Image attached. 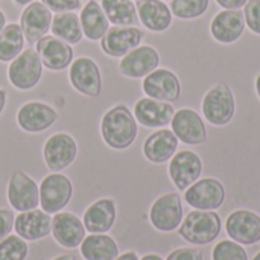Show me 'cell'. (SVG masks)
I'll return each mask as SVG.
<instances>
[{
  "label": "cell",
  "mask_w": 260,
  "mask_h": 260,
  "mask_svg": "<svg viewBox=\"0 0 260 260\" xmlns=\"http://www.w3.org/2000/svg\"><path fill=\"white\" fill-rule=\"evenodd\" d=\"M137 133V120L126 105H114L102 116L101 134L105 145L111 149H128L134 143Z\"/></svg>",
  "instance_id": "1"
},
{
  "label": "cell",
  "mask_w": 260,
  "mask_h": 260,
  "mask_svg": "<svg viewBox=\"0 0 260 260\" xmlns=\"http://www.w3.org/2000/svg\"><path fill=\"white\" fill-rule=\"evenodd\" d=\"M222 222L215 210H193L178 227V235L193 245L212 244L221 233Z\"/></svg>",
  "instance_id": "2"
},
{
  "label": "cell",
  "mask_w": 260,
  "mask_h": 260,
  "mask_svg": "<svg viewBox=\"0 0 260 260\" xmlns=\"http://www.w3.org/2000/svg\"><path fill=\"white\" fill-rule=\"evenodd\" d=\"M236 113V101L232 88L219 82L212 87L203 99V114L206 120L215 126L229 125Z\"/></svg>",
  "instance_id": "3"
},
{
  "label": "cell",
  "mask_w": 260,
  "mask_h": 260,
  "mask_svg": "<svg viewBox=\"0 0 260 260\" xmlns=\"http://www.w3.org/2000/svg\"><path fill=\"white\" fill-rule=\"evenodd\" d=\"M43 76V62L35 49H23L8 67V79L17 90L26 91L37 87Z\"/></svg>",
  "instance_id": "4"
},
{
  "label": "cell",
  "mask_w": 260,
  "mask_h": 260,
  "mask_svg": "<svg viewBox=\"0 0 260 260\" xmlns=\"http://www.w3.org/2000/svg\"><path fill=\"white\" fill-rule=\"evenodd\" d=\"M40 207L49 215L61 212L73 197V184L62 174H49L40 183Z\"/></svg>",
  "instance_id": "5"
},
{
  "label": "cell",
  "mask_w": 260,
  "mask_h": 260,
  "mask_svg": "<svg viewBox=\"0 0 260 260\" xmlns=\"http://www.w3.org/2000/svg\"><path fill=\"white\" fill-rule=\"evenodd\" d=\"M72 87L88 98H98L102 93V75L98 62L90 56H79L72 61L69 69Z\"/></svg>",
  "instance_id": "6"
},
{
  "label": "cell",
  "mask_w": 260,
  "mask_h": 260,
  "mask_svg": "<svg viewBox=\"0 0 260 260\" xmlns=\"http://www.w3.org/2000/svg\"><path fill=\"white\" fill-rule=\"evenodd\" d=\"M149 221L152 227L161 233L175 232L183 222V204L180 195L171 192L157 198L151 206Z\"/></svg>",
  "instance_id": "7"
},
{
  "label": "cell",
  "mask_w": 260,
  "mask_h": 260,
  "mask_svg": "<svg viewBox=\"0 0 260 260\" xmlns=\"http://www.w3.org/2000/svg\"><path fill=\"white\" fill-rule=\"evenodd\" d=\"M184 192L186 203L197 210H216L225 201V187L216 178H201Z\"/></svg>",
  "instance_id": "8"
},
{
  "label": "cell",
  "mask_w": 260,
  "mask_h": 260,
  "mask_svg": "<svg viewBox=\"0 0 260 260\" xmlns=\"http://www.w3.org/2000/svg\"><path fill=\"white\" fill-rule=\"evenodd\" d=\"M76 140L67 133H56L50 136L43 146L44 163L52 172H61L69 168L76 160Z\"/></svg>",
  "instance_id": "9"
},
{
  "label": "cell",
  "mask_w": 260,
  "mask_h": 260,
  "mask_svg": "<svg viewBox=\"0 0 260 260\" xmlns=\"http://www.w3.org/2000/svg\"><path fill=\"white\" fill-rule=\"evenodd\" d=\"M8 203L17 212L34 210L40 206V187L23 171H15L8 181Z\"/></svg>",
  "instance_id": "10"
},
{
  "label": "cell",
  "mask_w": 260,
  "mask_h": 260,
  "mask_svg": "<svg viewBox=\"0 0 260 260\" xmlns=\"http://www.w3.org/2000/svg\"><path fill=\"white\" fill-rule=\"evenodd\" d=\"M53 12L41 2H32L24 6L20 14V27L24 40L29 44H35L40 38L47 35L52 26Z\"/></svg>",
  "instance_id": "11"
},
{
  "label": "cell",
  "mask_w": 260,
  "mask_h": 260,
  "mask_svg": "<svg viewBox=\"0 0 260 260\" xmlns=\"http://www.w3.org/2000/svg\"><path fill=\"white\" fill-rule=\"evenodd\" d=\"M160 55L155 47L148 44H140L139 47L128 52L120 58L119 72L131 79H140L148 76L151 72L158 69Z\"/></svg>",
  "instance_id": "12"
},
{
  "label": "cell",
  "mask_w": 260,
  "mask_h": 260,
  "mask_svg": "<svg viewBox=\"0 0 260 260\" xmlns=\"http://www.w3.org/2000/svg\"><path fill=\"white\" fill-rule=\"evenodd\" d=\"M142 40L143 32L136 26H113L101 38V49L111 58H122L139 47Z\"/></svg>",
  "instance_id": "13"
},
{
  "label": "cell",
  "mask_w": 260,
  "mask_h": 260,
  "mask_svg": "<svg viewBox=\"0 0 260 260\" xmlns=\"http://www.w3.org/2000/svg\"><path fill=\"white\" fill-rule=\"evenodd\" d=\"M142 87L148 98L163 102H175L181 94V82L169 69H155L143 78Z\"/></svg>",
  "instance_id": "14"
},
{
  "label": "cell",
  "mask_w": 260,
  "mask_h": 260,
  "mask_svg": "<svg viewBox=\"0 0 260 260\" xmlns=\"http://www.w3.org/2000/svg\"><path fill=\"white\" fill-rule=\"evenodd\" d=\"M203 174V160L193 151H180L171 158L169 177L178 190H186Z\"/></svg>",
  "instance_id": "15"
},
{
  "label": "cell",
  "mask_w": 260,
  "mask_h": 260,
  "mask_svg": "<svg viewBox=\"0 0 260 260\" xmlns=\"http://www.w3.org/2000/svg\"><path fill=\"white\" fill-rule=\"evenodd\" d=\"M58 120V113L50 105L40 102V101H30L20 107L17 111V123L18 126L26 133H43L49 129L55 122Z\"/></svg>",
  "instance_id": "16"
},
{
  "label": "cell",
  "mask_w": 260,
  "mask_h": 260,
  "mask_svg": "<svg viewBox=\"0 0 260 260\" xmlns=\"http://www.w3.org/2000/svg\"><path fill=\"white\" fill-rule=\"evenodd\" d=\"M171 126L177 139L186 145H201L207 140V128L201 116L192 108L175 111Z\"/></svg>",
  "instance_id": "17"
},
{
  "label": "cell",
  "mask_w": 260,
  "mask_h": 260,
  "mask_svg": "<svg viewBox=\"0 0 260 260\" xmlns=\"http://www.w3.org/2000/svg\"><path fill=\"white\" fill-rule=\"evenodd\" d=\"M225 230L232 241L242 245H254L260 242V216L251 210H236L227 218Z\"/></svg>",
  "instance_id": "18"
},
{
  "label": "cell",
  "mask_w": 260,
  "mask_h": 260,
  "mask_svg": "<svg viewBox=\"0 0 260 260\" xmlns=\"http://www.w3.org/2000/svg\"><path fill=\"white\" fill-rule=\"evenodd\" d=\"M37 53L44 67L52 72H61L70 67L73 61L72 44L56 38L55 35H44L37 43Z\"/></svg>",
  "instance_id": "19"
},
{
  "label": "cell",
  "mask_w": 260,
  "mask_h": 260,
  "mask_svg": "<svg viewBox=\"0 0 260 260\" xmlns=\"http://www.w3.org/2000/svg\"><path fill=\"white\" fill-rule=\"evenodd\" d=\"M245 26L244 12L241 9H222L213 17L210 34L213 40L221 44H233L242 37Z\"/></svg>",
  "instance_id": "20"
},
{
  "label": "cell",
  "mask_w": 260,
  "mask_h": 260,
  "mask_svg": "<svg viewBox=\"0 0 260 260\" xmlns=\"http://www.w3.org/2000/svg\"><path fill=\"white\" fill-rule=\"evenodd\" d=\"M133 114L137 123L145 128H163L171 123L175 108L171 102H163L146 96L136 102Z\"/></svg>",
  "instance_id": "21"
},
{
  "label": "cell",
  "mask_w": 260,
  "mask_h": 260,
  "mask_svg": "<svg viewBox=\"0 0 260 260\" xmlns=\"http://www.w3.org/2000/svg\"><path fill=\"white\" fill-rule=\"evenodd\" d=\"M52 236L64 248H78L85 238L84 222L73 213L58 212L52 218Z\"/></svg>",
  "instance_id": "22"
},
{
  "label": "cell",
  "mask_w": 260,
  "mask_h": 260,
  "mask_svg": "<svg viewBox=\"0 0 260 260\" xmlns=\"http://www.w3.org/2000/svg\"><path fill=\"white\" fill-rule=\"evenodd\" d=\"M14 230L26 242L44 239L52 232V216L38 209L20 212L15 216Z\"/></svg>",
  "instance_id": "23"
},
{
  "label": "cell",
  "mask_w": 260,
  "mask_h": 260,
  "mask_svg": "<svg viewBox=\"0 0 260 260\" xmlns=\"http://www.w3.org/2000/svg\"><path fill=\"white\" fill-rule=\"evenodd\" d=\"M136 8L139 21L148 30L160 34L171 27L174 15L163 0H137Z\"/></svg>",
  "instance_id": "24"
},
{
  "label": "cell",
  "mask_w": 260,
  "mask_h": 260,
  "mask_svg": "<svg viewBox=\"0 0 260 260\" xmlns=\"http://www.w3.org/2000/svg\"><path fill=\"white\" fill-rule=\"evenodd\" d=\"M178 139L174 134L172 129H158L148 136V139L143 143V155L146 157L148 161L161 165L169 161L177 149H178Z\"/></svg>",
  "instance_id": "25"
},
{
  "label": "cell",
  "mask_w": 260,
  "mask_h": 260,
  "mask_svg": "<svg viewBox=\"0 0 260 260\" xmlns=\"http://www.w3.org/2000/svg\"><path fill=\"white\" fill-rule=\"evenodd\" d=\"M116 216V203L111 198H102L84 212L82 222L88 233H107L113 229Z\"/></svg>",
  "instance_id": "26"
},
{
  "label": "cell",
  "mask_w": 260,
  "mask_h": 260,
  "mask_svg": "<svg viewBox=\"0 0 260 260\" xmlns=\"http://www.w3.org/2000/svg\"><path fill=\"white\" fill-rule=\"evenodd\" d=\"M79 20H81L82 34L90 41H101V38L110 29V21L101 3L96 0H88L85 3V6L81 9Z\"/></svg>",
  "instance_id": "27"
},
{
  "label": "cell",
  "mask_w": 260,
  "mask_h": 260,
  "mask_svg": "<svg viewBox=\"0 0 260 260\" xmlns=\"http://www.w3.org/2000/svg\"><path fill=\"white\" fill-rule=\"evenodd\" d=\"M79 248L85 260H114L119 256L116 241L105 233H91L85 236Z\"/></svg>",
  "instance_id": "28"
},
{
  "label": "cell",
  "mask_w": 260,
  "mask_h": 260,
  "mask_svg": "<svg viewBox=\"0 0 260 260\" xmlns=\"http://www.w3.org/2000/svg\"><path fill=\"white\" fill-rule=\"evenodd\" d=\"M50 32L69 44H78L84 37L79 15L75 12H56L52 18Z\"/></svg>",
  "instance_id": "29"
},
{
  "label": "cell",
  "mask_w": 260,
  "mask_h": 260,
  "mask_svg": "<svg viewBox=\"0 0 260 260\" xmlns=\"http://www.w3.org/2000/svg\"><path fill=\"white\" fill-rule=\"evenodd\" d=\"M99 3L113 26H136L139 21L134 0H101Z\"/></svg>",
  "instance_id": "30"
},
{
  "label": "cell",
  "mask_w": 260,
  "mask_h": 260,
  "mask_svg": "<svg viewBox=\"0 0 260 260\" xmlns=\"http://www.w3.org/2000/svg\"><path fill=\"white\" fill-rule=\"evenodd\" d=\"M24 49V35L18 23H6L0 30V61L11 62Z\"/></svg>",
  "instance_id": "31"
},
{
  "label": "cell",
  "mask_w": 260,
  "mask_h": 260,
  "mask_svg": "<svg viewBox=\"0 0 260 260\" xmlns=\"http://www.w3.org/2000/svg\"><path fill=\"white\" fill-rule=\"evenodd\" d=\"M210 0H171V12L180 20H195L204 15Z\"/></svg>",
  "instance_id": "32"
},
{
  "label": "cell",
  "mask_w": 260,
  "mask_h": 260,
  "mask_svg": "<svg viewBox=\"0 0 260 260\" xmlns=\"http://www.w3.org/2000/svg\"><path fill=\"white\" fill-rule=\"evenodd\" d=\"M29 247L18 235H9L0 241V260H24Z\"/></svg>",
  "instance_id": "33"
},
{
  "label": "cell",
  "mask_w": 260,
  "mask_h": 260,
  "mask_svg": "<svg viewBox=\"0 0 260 260\" xmlns=\"http://www.w3.org/2000/svg\"><path fill=\"white\" fill-rule=\"evenodd\" d=\"M212 260H248L247 251L235 241H221L212 251Z\"/></svg>",
  "instance_id": "34"
},
{
  "label": "cell",
  "mask_w": 260,
  "mask_h": 260,
  "mask_svg": "<svg viewBox=\"0 0 260 260\" xmlns=\"http://www.w3.org/2000/svg\"><path fill=\"white\" fill-rule=\"evenodd\" d=\"M245 24L256 35H260V0H248L244 6Z\"/></svg>",
  "instance_id": "35"
},
{
  "label": "cell",
  "mask_w": 260,
  "mask_h": 260,
  "mask_svg": "<svg viewBox=\"0 0 260 260\" xmlns=\"http://www.w3.org/2000/svg\"><path fill=\"white\" fill-rule=\"evenodd\" d=\"M52 12H75L81 8V0H40Z\"/></svg>",
  "instance_id": "36"
},
{
  "label": "cell",
  "mask_w": 260,
  "mask_h": 260,
  "mask_svg": "<svg viewBox=\"0 0 260 260\" xmlns=\"http://www.w3.org/2000/svg\"><path fill=\"white\" fill-rule=\"evenodd\" d=\"M14 221H15V216H14L12 210L0 209V241H3L6 236H9V233L12 232V227H14Z\"/></svg>",
  "instance_id": "37"
},
{
  "label": "cell",
  "mask_w": 260,
  "mask_h": 260,
  "mask_svg": "<svg viewBox=\"0 0 260 260\" xmlns=\"http://www.w3.org/2000/svg\"><path fill=\"white\" fill-rule=\"evenodd\" d=\"M166 260H204L203 253L198 248H178L174 250Z\"/></svg>",
  "instance_id": "38"
},
{
  "label": "cell",
  "mask_w": 260,
  "mask_h": 260,
  "mask_svg": "<svg viewBox=\"0 0 260 260\" xmlns=\"http://www.w3.org/2000/svg\"><path fill=\"white\" fill-rule=\"evenodd\" d=\"M222 9H241L248 0H215Z\"/></svg>",
  "instance_id": "39"
},
{
  "label": "cell",
  "mask_w": 260,
  "mask_h": 260,
  "mask_svg": "<svg viewBox=\"0 0 260 260\" xmlns=\"http://www.w3.org/2000/svg\"><path fill=\"white\" fill-rule=\"evenodd\" d=\"M114 260H140V259H139L137 253H134V251H126V253H123V254H119V256H117Z\"/></svg>",
  "instance_id": "40"
},
{
  "label": "cell",
  "mask_w": 260,
  "mask_h": 260,
  "mask_svg": "<svg viewBox=\"0 0 260 260\" xmlns=\"http://www.w3.org/2000/svg\"><path fill=\"white\" fill-rule=\"evenodd\" d=\"M5 105H6V91L0 88V114L5 110Z\"/></svg>",
  "instance_id": "41"
},
{
  "label": "cell",
  "mask_w": 260,
  "mask_h": 260,
  "mask_svg": "<svg viewBox=\"0 0 260 260\" xmlns=\"http://www.w3.org/2000/svg\"><path fill=\"white\" fill-rule=\"evenodd\" d=\"M140 260H165V259H163L161 256H158V254H152V253H151V254L143 256Z\"/></svg>",
  "instance_id": "42"
},
{
  "label": "cell",
  "mask_w": 260,
  "mask_h": 260,
  "mask_svg": "<svg viewBox=\"0 0 260 260\" xmlns=\"http://www.w3.org/2000/svg\"><path fill=\"white\" fill-rule=\"evenodd\" d=\"M5 26H6V15H5V12L0 9V30H2Z\"/></svg>",
  "instance_id": "43"
},
{
  "label": "cell",
  "mask_w": 260,
  "mask_h": 260,
  "mask_svg": "<svg viewBox=\"0 0 260 260\" xmlns=\"http://www.w3.org/2000/svg\"><path fill=\"white\" fill-rule=\"evenodd\" d=\"M52 260H76V257L73 254H62V256H58Z\"/></svg>",
  "instance_id": "44"
},
{
  "label": "cell",
  "mask_w": 260,
  "mask_h": 260,
  "mask_svg": "<svg viewBox=\"0 0 260 260\" xmlns=\"http://www.w3.org/2000/svg\"><path fill=\"white\" fill-rule=\"evenodd\" d=\"M17 5H20V6H26V5H29V3H32L34 0H14Z\"/></svg>",
  "instance_id": "45"
},
{
  "label": "cell",
  "mask_w": 260,
  "mask_h": 260,
  "mask_svg": "<svg viewBox=\"0 0 260 260\" xmlns=\"http://www.w3.org/2000/svg\"><path fill=\"white\" fill-rule=\"evenodd\" d=\"M256 93H257V96H259L260 99V75L256 78Z\"/></svg>",
  "instance_id": "46"
},
{
  "label": "cell",
  "mask_w": 260,
  "mask_h": 260,
  "mask_svg": "<svg viewBox=\"0 0 260 260\" xmlns=\"http://www.w3.org/2000/svg\"><path fill=\"white\" fill-rule=\"evenodd\" d=\"M253 260H260V251L257 253V254H256V256H254V259Z\"/></svg>",
  "instance_id": "47"
},
{
  "label": "cell",
  "mask_w": 260,
  "mask_h": 260,
  "mask_svg": "<svg viewBox=\"0 0 260 260\" xmlns=\"http://www.w3.org/2000/svg\"><path fill=\"white\" fill-rule=\"evenodd\" d=\"M163 2H169V0H163Z\"/></svg>",
  "instance_id": "48"
},
{
  "label": "cell",
  "mask_w": 260,
  "mask_h": 260,
  "mask_svg": "<svg viewBox=\"0 0 260 260\" xmlns=\"http://www.w3.org/2000/svg\"><path fill=\"white\" fill-rule=\"evenodd\" d=\"M136 2H137V0H136Z\"/></svg>",
  "instance_id": "49"
}]
</instances>
